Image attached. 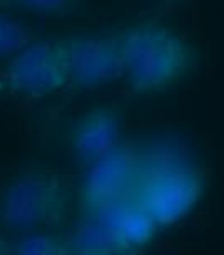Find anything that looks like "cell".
Masks as SVG:
<instances>
[{"label": "cell", "instance_id": "obj_1", "mask_svg": "<svg viewBox=\"0 0 224 255\" xmlns=\"http://www.w3.org/2000/svg\"><path fill=\"white\" fill-rule=\"evenodd\" d=\"M122 79L139 96L171 89L199 66L196 45L159 20H143L121 32Z\"/></svg>", "mask_w": 224, "mask_h": 255}, {"label": "cell", "instance_id": "obj_2", "mask_svg": "<svg viewBox=\"0 0 224 255\" xmlns=\"http://www.w3.org/2000/svg\"><path fill=\"white\" fill-rule=\"evenodd\" d=\"M204 191V173L193 159L162 153L146 156L131 197L159 229H167L194 212Z\"/></svg>", "mask_w": 224, "mask_h": 255}, {"label": "cell", "instance_id": "obj_3", "mask_svg": "<svg viewBox=\"0 0 224 255\" xmlns=\"http://www.w3.org/2000/svg\"><path fill=\"white\" fill-rule=\"evenodd\" d=\"M71 207L72 191L61 173L49 166H25L3 185L0 223L19 234L52 229L69 217Z\"/></svg>", "mask_w": 224, "mask_h": 255}, {"label": "cell", "instance_id": "obj_4", "mask_svg": "<svg viewBox=\"0 0 224 255\" xmlns=\"http://www.w3.org/2000/svg\"><path fill=\"white\" fill-rule=\"evenodd\" d=\"M69 86L64 39L37 37L0 69V94L17 99H42Z\"/></svg>", "mask_w": 224, "mask_h": 255}, {"label": "cell", "instance_id": "obj_5", "mask_svg": "<svg viewBox=\"0 0 224 255\" xmlns=\"http://www.w3.org/2000/svg\"><path fill=\"white\" fill-rule=\"evenodd\" d=\"M146 154L132 144L119 143L102 159L85 168L80 183V205L90 215L114 202L131 197L143 170Z\"/></svg>", "mask_w": 224, "mask_h": 255}, {"label": "cell", "instance_id": "obj_6", "mask_svg": "<svg viewBox=\"0 0 224 255\" xmlns=\"http://www.w3.org/2000/svg\"><path fill=\"white\" fill-rule=\"evenodd\" d=\"M69 62V89L94 91L122 79L121 32L114 35L64 37Z\"/></svg>", "mask_w": 224, "mask_h": 255}, {"label": "cell", "instance_id": "obj_7", "mask_svg": "<svg viewBox=\"0 0 224 255\" xmlns=\"http://www.w3.org/2000/svg\"><path fill=\"white\" fill-rule=\"evenodd\" d=\"M124 111L116 103H100L75 118L69 131V146L80 166L89 168L121 143Z\"/></svg>", "mask_w": 224, "mask_h": 255}, {"label": "cell", "instance_id": "obj_8", "mask_svg": "<svg viewBox=\"0 0 224 255\" xmlns=\"http://www.w3.org/2000/svg\"><path fill=\"white\" fill-rule=\"evenodd\" d=\"M84 217H92L99 223L116 254L148 247L161 230L132 197L114 202L102 210Z\"/></svg>", "mask_w": 224, "mask_h": 255}, {"label": "cell", "instance_id": "obj_9", "mask_svg": "<svg viewBox=\"0 0 224 255\" xmlns=\"http://www.w3.org/2000/svg\"><path fill=\"white\" fill-rule=\"evenodd\" d=\"M82 0H0V10L27 12L42 19H67L80 10Z\"/></svg>", "mask_w": 224, "mask_h": 255}, {"label": "cell", "instance_id": "obj_10", "mask_svg": "<svg viewBox=\"0 0 224 255\" xmlns=\"http://www.w3.org/2000/svg\"><path fill=\"white\" fill-rule=\"evenodd\" d=\"M37 37L39 34L27 22L0 10V61H8Z\"/></svg>", "mask_w": 224, "mask_h": 255}, {"label": "cell", "instance_id": "obj_11", "mask_svg": "<svg viewBox=\"0 0 224 255\" xmlns=\"http://www.w3.org/2000/svg\"><path fill=\"white\" fill-rule=\"evenodd\" d=\"M13 254L19 255H66L72 254L71 239L50 234H29L13 244Z\"/></svg>", "mask_w": 224, "mask_h": 255}, {"label": "cell", "instance_id": "obj_12", "mask_svg": "<svg viewBox=\"0 0 224 255\" xmlns=\"http://www.w3.org/2000/svg\"><path fill=\"white\" fill-rule=\"evenodd\" d=\"M5 254H13V244H10L5 237L0 235V255Z\"/></svg>", "mask_w": 224, "mask_h": 255}, {"label": "cell", "instance_id": "obj_13", "mask_svg": "<svg viewBox=\"0 0 224 255\" xmlns=\"http://www.w3.org/2000/svg\"><path fill=\"white\" fill-rule=\"evenodd\" d=\"M156 2H161V3H179L182 0H156Z\"/></svg>", "mask_w": 224, "mask_h": 255}]
</instances>
